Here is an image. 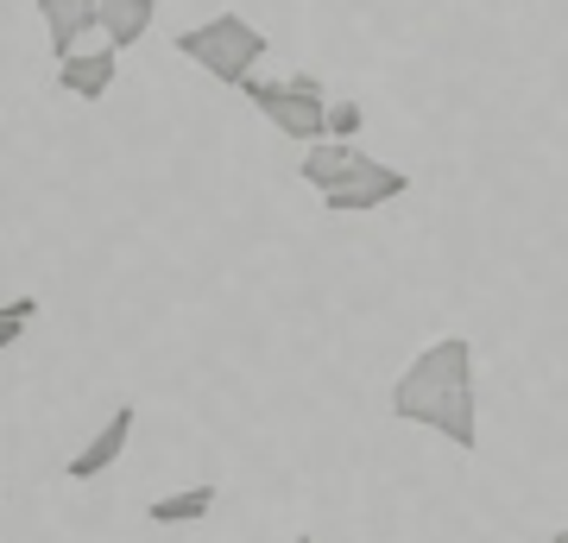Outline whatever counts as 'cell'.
I'll use <instances>...</instances> for the list:
<instances>
[{
  "label": "cell",
  "mask_w": 568,
  "mask_h": 543,
  "mask_svg": "<svg viewBox=\"0 0 568 543\" xmlns=\"http://www.w3.org/2000/svg\"><path fill=\"white\" fill-rule=\"evenodd\" d=\"M392 418L424 423L455 449H480V411H474V342L443 335L429 342L417 361L392 385Z\"/></svg>",
  "instance_id": "6da1fadb"
},
{
  "label": "cell",
  "mask_w": 568,
  "mask_h": 543,
  "mask_svg": "<svg viewBox=\"0 0 568 543\" xmlns=\"http://www.w3.org/2000/svg\"><path fill=\"white\" fill-rule=\"evenodd\" d=\"M304 183L323 197L328 215H366V209H386L392 197H405L410 178L398 171V164L373 159V152H361V145L347 140H323V145H304Z\"/></svg>",
  "instance_id": "7a4b0ae2"
},
{
  "label": "cell",
  "mask_w": 568,
  "mask_h": 543,
  "mask_svg": "<svg viewBox=\"0 0 568 543\" xmlns=\"http://www.w3.org/2000/svg\"><path fill=\"white\" fill-rule=\"evenodd\" d=\"M178 51L196 70H209L215 82H227V89H246L253 82V70H260V58L272 51L265 44V32L253 20H241V13H215V20L203 26H183L178 32Z\"/></svg>",
  "instance_id": "3957f363"
},
{
  "label": "cell",
  "mask_w": 568,
  "mask_h": 543,
  "mask_svg": "<svg viewBox=\"0 0 568 543\" xmlns=\"http://www.w3.org/2000/svg\"><path fill=\"white\" fill-rule=\"evenodd\" d=\"M241 95L278 127L284 140H297V145H323L328 140V89L316 77H278V82L253 77Z\"/></svg>",
  "instance_id": "277c9868"
},
{
  "label": "cell",
  "mask_w": 568,
  "mask_h": 543,
  "mask_svg": "<svg viewBox=\"0 0 568 543\" xmlns=\"http://www.w3.org/2000/svg\"><path fill=\"white\" fill-rule=\"evenodd\" d=\"M126 443H133V404H114V418L63 462V474H70V481H95V474H108V467L126 455Z\"/></svg>",
  "instance_id": "5b68a950"
},
{
  "label": "cell",
  "mask_w": 568,
  "mask_h": 543,
  "mask_svg": "<svg viewBox=\"0 0 568 543\" xmlns=\"http://www.w3.org/2000/svg\"><path fill=\"white\" fill-rule=\"evenodd\" d=\"M39 20L51 32V51L77 58V44L89 32H102V0H39Z\"/></svg>",
  "instance_id": "8992f818"
},
{
  "label": "cell",
  "mask_w": 568,
  "mask_h": 543,
  "mask_svg": "<svg viewBox=\"0 0 568 543\" xmlns=\"http://www.w3.org/2000/svg\"><path fill=\"white\" fill-rule=\"evenodd\" d=\"M114 63L121 51L114 44H95V51H77V58H58V89L77 101H102L114 89Z\"/></svg>",
  "instance_id": "52a82bcc"
},
{
  "label": "cell",
  "mask_w": 568,
  "mask_h": 543,
  "mask_svg": "<svg viewBox=\"0 0 568 543\" xmlns=\"http://www.w3.org/2000/svg\"><path fill=\"white\" fill-rule=\"evenodd\" d=\"M152 20H159V0H102V39L114 51L140 44L152 32Z\"/></svg>",
  "instance_id": "ba28073f"
},
{
  "label": "cell",
  "mask_w": 568,
  "mask_h": 543,
  "mask_svg": "<svg viewBox=\"0 0 568 543\" xmlns=\"http://www.w3.org/2000/svg\"><path fill=\"white\" fill-rule=\"evenodd\" d=\"M209 512H215V481L183 486V493H164V500L145 505V519H152V524H203Z\"/></svg>",
  "instance_id": "9c48e42d"
},
{
  "label": "cell",
  "mask_w": 568,
  "mask_h": 543,
  "mask_svg": "<svg viewBox=\"0 0 568 543\" xmlns=\"http://www.w3.org/2000/svg\"><path fill=\"white\" fill-rule=\"evenodd\" d=\"M354 133H361V101H328V140L354 145Z\"/></svg>",
  "instance_id": "30bf717a"
},
{
  "label": "cell",
  "mask_w": 568,
  "mask_h": 543,
  "mask_svg": "<svg viewBox=\"0 0 568 543\" xmlns=\"http://www.w3.org/2000/svg\"><path fill=\"white\" fill-rule=\"evenodd\" d=\"M32 310H39L32 298H20V303H7V310H0V348H13V342H20V329L32 322Z\"/></svg>",
  "instance_id": "8fae6325"
},
{
  "label": "cell",
  "mask_w": 568,
  "mask_h": 543,
  "mask_svg": "<svg viewBox=\"0 0 568 543\" xmlns=\"http://www.w3.org/2000/svg\"><path fill=\"white\" fill-rule=\"evenodd\" d=\"M549 543H568V524H562V531H556V537H549Z\"/></svg>",
  "instance_id": "7c38bea8"
},
{
  "label": "cell",
  "mask_w": 568,
  "mask_h": 543,
  "mask_svg": "<svg viewBox=\"0 0 568 543\" xmlns=\"http://www.w3.org/2000/svg\"><path fill=\"white\" fill-rule=\"evenodd\" d=\"M297 543H316V537H310V531H304V537H297Z\"/></svg>",
  "instance_id": "4fadbf2b"
}]
</instances>
